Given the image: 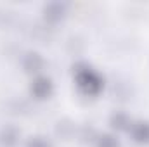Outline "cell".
I'll list each match as a JSON object with an SVG mask.
<instances>
[{
	"label": "cell",
	"instance_id": "obj_5",
	"mask_svg": "<svg viewBox=\"0 0 149 147\" xmlns=\"http://www.w3.org/2000/svg\"><path fill=\"white\" fill-rule=\"evenodd\" d=\"M130 135L134 142L137 144H148L149 142V123L148 121H135L130 126Z\"/></svg>",
	"mask_w": 149,
	"mask_h": 147
},
{
	"label": "cell",
	"instance_id": "obj_2",
	"mask_svg": "<svg viewBox=\"0 0 149 147\" xmlns=\"http://www.w3.org/2000/svg\"><path fill=\"white\" fill-rule=\"evenodd\" d=\"M30 92L37 99H47L52 94V81L47 76H37L30 85Z\"/></svg>",
	"mask_w": 149,
	"mask_h": 147
},
{
	"label": "cell",
	"instance_id": "obj_8",
	"mask_svg": "<svg viewBox=\"0 0 149 147\" xmlns=\"http://www.w3.org/2000/svg\"><path fill=\"white\" fill-rule=\"evenodd\" d=\"M97 147H120V140L111 133H102L95 139Z\"/></svg>",
	"mask_w": 149,
	"mask_h": 147
},
{
	"label": "cell",
	"instance_id": "obj_4",
	"mask_svg": "<svg viewBox=\"0 0 149 147\" xmlns=\"http://www.w3.org/2000/svg\"><path fill=\"white\" fill-rule=\"evenodd\" d=\"M23 68H24L26 73H30V74L40 73L42 68H43V57L38 52H28L23 57Z\"/></svg>",
	"mask_w": 149,
	"mask_h": 147
},
{
	"label": "cell",
	"instance_id": "obj_7",
	"mask_svg": "<svg viewBox=\"0 0 149 147\" xmlns=\"http://www.w3.org/2000/svg\"><path fill=\"white\" fill-rule=\"evenodd\" d=\"M109 125L116 132H128L132 126V121L125 112H113L111 118H109Z\"/></svg>",
	"mask_w": 149,
	"mask_h": 147
},
{
	"label": "cell",
	"instance_id": "obj_6",
	"mask_svg": "<svg viewBox=\"0 0 149 147\" xmlns=\"http://www.w3.org/2000/svg\"><path fill=\"white\" fill-rule=\"evenodd\" d=\"M19 135H21V132L14 125H7L0 132V144L3 147H14L19 142Z\"/></svg>",
	"mask_w": 149,
	"mask_h": 147
},
{
	"label": "cell",
	"instance_id": "obj_9",
	"mask_svg": "<svg viewBox=\"0 0 149 147\" xmlns=\"http://www.w3.org/2000/svg\"><path fill=\"white\" fill-rule=\"evenodd\" d=\"M26 147H52L50 142L43 137H31L28 142H26Z\"/></svg>",
	"mask_w": 149,
	"mask_h": 147
},
{
	"label": "cell",
	"instance_id": "obj_3",
	"mask_svg": "<svg viewBox=\"0 0 149 147\" xmlns=\"http://www.w3.org/2000/svg\"><path fill=\"white\" fill-rule=\"evenodd\" d=\"M66 14V3L63 2H50L43 7V17L47 23H59Z\"/></svg>",
	"mask_w": 149,
	"mask_h": 147
},
{
	"label": "cell",
	"instance_id": "obj_1",
	"mask_svg": "<svg viewBox=\"0 0 149 147\" xmlns=\"http://www.w3.org/2000/svg\"><path fill=\"white\" fill-rule=\"evenodd\" d=\"M74 83L85 95H97L104 85L102 78L88 66H78L74 69Z\"/></svg>",
	"mask_w": 149,
	"mask_h": 147
}]
</instances>
